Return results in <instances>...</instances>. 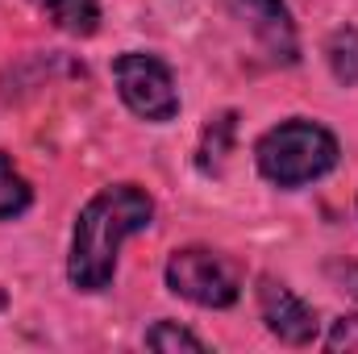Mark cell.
<instances>
[{"label":"cell","mask_w":358,"mask_h":354,"mask_svg":"<svg viewBox=\"0 0 358 354\" xmlns=\"http://www.w3.org/2000/svg\"><path fill=\"white\" fill-rule=\"evenodd\" d=\"M238 8L275 63L292 67L300 59V38H296V21L287 13V0H238Z\"/></svg>","instance_id":"obj_6"},{"label":"cell","mask_w":358,"mask_h":354,"mask_svg":"<svg viewBox=\"0 0 358 354\" xmlns=\"http://www.w3.org/2000/svg\"><path fill=\"white\" fill-rule=\"evenodd\" d=\"M167 288L200 309H229L242 296V279L234 263H225L217 250L204 246H187L167 259Z\"/></svg>","instance_id":"obj_3"},{"label":"cell","mask_w":358,"mask_h":354,"mask_svg":"<svg viewBox=\"0 0 358 354\" xmlns=\"http://www.w3.org/2000/svg\"><path fill=\"white\" fill-rule=\"evenodd\" d=\"M155 217V200L138 183L100 187L76 217L67 279L80 292H104L117 275V250L129 234H142Z\"/></svg>","instance_id":"obj_1"},{"label":"cell","mask_w":358,"mask_h":354,"mask_svg":"<svg viewBox=\"0 0 358 354\" xmlns=\"http://www.w3.org/2000/svg\"><path fill=\"white\" fill-rule=\"evenodd\" d=\"M238 129V113H221L204 125V138H200V171H217L225 150H229V138Z\"/></svg>","instance_id":"obj_10"},{"label":"cell","mask_w":358,"mask_h":354,"mask_svg":"<svg viewBox=\"0 0 358 354\" xmlns=\"http://www.w3.org/2000/svg\"><path fill=\"white\" fill-rule=\"evenodd\" d=\"M259 313H263V321H267V330L279 338V342H287V346H308L313 338H317V330H321V321H317V309L313 304H304L287 283H279L275 275H263L259 279Z\"/></svg>","instance_id":"obj_5"},{"label":"cell","mask_w":358,"mask_h":354,"mask_svg":"<svg viewBox=\"0 0 358 354\" xmlns=\"http://www.w3.org/2000/svg\"><path fill=\"white\" fill-rule=\"evenodd\" d=\"M338 155H342L338 138L325 125L304 121V117H292V121L267 129L255 146L259 171L275 187H304L313 179L329 176L338 167Z\"/></svg>","instance_id":"obj_2"},{"label":"cell","mask_w":358,"mask_h":354,"mask_svg":"<svg viewBox=\"0 0 358 354\" xmlns=\"http://www.w3.org/2000/svg\"><path fill=\"white\" fill-rule=\"evenodd\" d=\"M146 346L150 351H208L204 338H196L192 330H183L176 321H159L146 330Z\"/></svg>","instance_id":"obj_11"},{"label":"cell","mask_w":358,"mask_h":354,"mask_svg":"<svg viewBox=\"0 0 358 354\" xmlns=\"http://www.w3.org/2000/svg\"><path fill=\"white\" fill-rule=\"evenodd\" d=\"M46 21H55L63 34H76V38H92L100 29V4L96 0H34Z\"/></svg>","instance_id":"obj_7"},{"label":"cell","mask_w":358,"mask_h":354,"mask_svg":"<svg viewBox=\"0 0 358 354\" xmlns=\"http://www.w3.org/2000/svg\"><path fill=\"white\" fill-rule=\"evenodd\" d=\"M29 204H34V187L21 179L13 159L0 150V221H17Z\"/></svg>","instance_id":"obj_9"},{"label":"cell","mask_w":358,"mask_h":354,"mask_svg":"<svg viewBox=\"0 0 358 354\" xmlns=\"http://www.w3.org/2000/svg\"><path fill=\"white\" fill-rule=\"evenodd\" d=\"M325 351H358V313L355 317H342V321H334V330H329V338H325Z\"/></svg>","instance_id":"obj_12"},{"label":"cell","mask_w":358,"mask_h":354,"mask_svg":"<svg viewBox=\"0 0 358 354\" xmlns=\"http://www.w3.org/2000/svg\"><path fill=\"white\" fill-rule=\"evenodd\" d=\"M113 80L129 113L146 121H171L179 113V92L171 80V67L155 55H117L113 59Z\"/></svg>","instance_id":"obj_4"},{"label":"cell","mask_w":358,"mask_h":354,"mask_svg":"<svg viewBox=\"0 0 358 354\" xmlns=\"http://www.w3.org/2000/svg\"><path fill=\"white\" fill-rule=\"evenodd\" d=\"M325 59H329L334 80L346 84V88H355L358 84V29H350V25L334 29L329 42H325Z\"/></svg>","instance_id":"obj_8"}]
</instances>
